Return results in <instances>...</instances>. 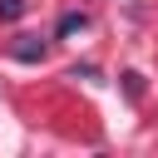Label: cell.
<instances>
[{
	"mask_svg": "<svg viewBox=\"0 0 158 158\" xmlns=\"http://www.w3.org/2000/svg\"><path fill=\"white\" fill-rule=\"evenodd\" d=\"M84 25H89V15H84V10H69V15H59L54 35H74V30H84Z\"/></svg>",
	"mask_w": 158,
	"mask_h": 158,
	"instance_id": "cell-2",
	"label": "cell"
},
{
	"mask_svg": "<svg viewBox=\"0 0 158 158\" xmlns=\"http://www.w3.org/2000/svg\"><path fill=\"white\" fill-rule=\"evenodd\" d=\"M10 54H15L20 64H35V59H44V54H49V44H44V40H35V35H25V40H20Z\"/></svg>",
	"mask_w": 158,
	"mask_h": 158,
	"instance_id": "cell-1",
	"label": "cell"
},
{
	"mask_svg": "<svg viewBox=\"0 0 158 158\" xmlns=\"http://www.w3.org/2000/svg\"><path fill=\"white\" fill-rule=\"evenodd\" d=\"M25 15V0H0V20H20Z\"/></svg>",
	"mask_w": 158,
	"mask_h": 158,
	"instance_id": "cell-3",
	"label": "cell"
}]
</instances>
